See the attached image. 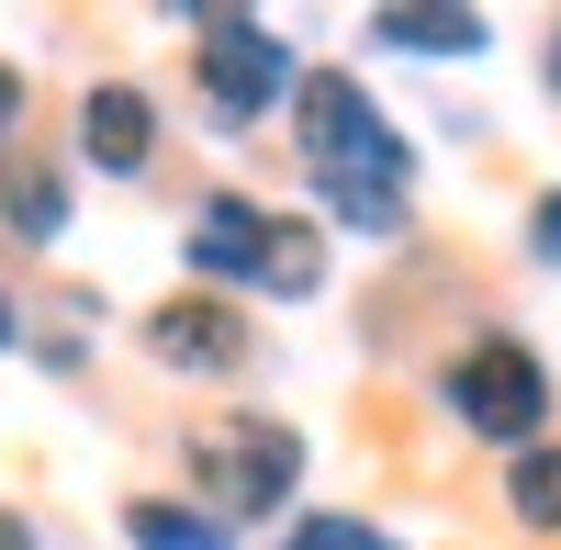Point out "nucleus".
<instances>
[{
	"label": "nucleus",
	"mask_w": 561,
	"mask_h": 550,
	"mask_svg": "<svg viewBox=\"0 0 561 550\" xmlns=\"http://www.w3.org/2000/svg\"><path fill=\"white\" fill-rule=\"evenodd\" d=\"M438 393H449V416H460V438H483V449H539L550 438V359L528 348V337H505V326H483V337H460L449 348V371H438Z\"/></svg>",
	"instance_id": "nucleus-3"
},
{
	"label": "nucleus",
	"mask_w": 561,
	"mask_h": 550,
	"mask_svg": "<svg viewBox=\"0 0 561 550\" xmlns=\"http://www.w3.org/2000/svg\"><path fill=\"white\" fill-rule=\"evenodd\" d=\"M505 517H517L528 539H561V438H539V449L505 461Z\"/></svg>",
	"instance_id": "nucleus-12"
},
{
	"label": "nucleus",
	"mask_w": 561,
	"mask_h": 550,
	"mask_svg": "<svg viewBox=\"0 0 561 550\" xmlns=\"http://www.w3.org/2000/svg\"><path fill=\"white\" fill-rule=\"evenodd\" d=\"M370 45H382V57H483L494 45V23L483 12H370Z\"/></svg>",
	"instance_id": "nucleus-9"
},
{
	"label": "nucleus",
	"mask_w": 561,
	"mask_h": 550,
	"mask_svg": "<svg viewBox=\"0 0 561 550\" xmlns=\"http://www.w3.org/2000/svg\"><path fill=\"white\" fill-rule=\"evenodd\" d=\"M68 214H79V169L68 158H34V147H12L0 158V237L12 248H68Z\"/></svg>",
	"instance_id": "nucleus-8"
},
{
	"label": "nucleus",
	"mask_w": 561,
	"mask_h": 550,
	"mask_svg": "<svg viewBox=\"0 0 561 550\" xmlns=\"http://www.w3.org/2000/svg\"><path fill=\"white\" fill-rule=\"evenodd\" d=\"M23 348H34V371H57V382L90 371V337H79V326H23Z\"/></svg>",
	"instance_id": "nucleus-15"
},
{
	"label": "nucleus",
	"mask_w": 561,
	"mask_h": 550,
	"mask_svg": "<svg viewBox=\"0 0 561 550\" xmlns=\"http://www.w3.org/2000/svg\"><path fill=\"white\" fill-rule=\"evenodd\" d=\"M23 113H34V79H23L12 57H0V158H12V147H23Z\"/></svg>",
	"instance_id": "nucleus-16"
},
{
	"label": "nucleus",
	"mask_w": 561,
	"mask_h": 550,
	"mask_svg": "<svg viewBox=\"0 0 561 550\" xmlns=\"http://www.w3.org/2000/svg\"><path fill=\"white\" fill-rule=\"evenodd\" d=\"M528 259H539V270H561V192H539V203H528Z\"/></svg>",
	"instance_id": "nucleus-17"
},
{
	"label": "nucleus",
	"mask_w": 561,
	"mask_h": 550,
	"mask_svg": "<svg viewBox=\"0 0 561 550\" xmlns=\"http://www.w3.org/2000/svg\"><path fill=\"white\" fill-rule=\"evenodd\" d=\"M539 79H550V102H561V23H550V45H539Z\"/></svg>",
	"instance_id": "nucleus-20"
},
{
	"label": "nucleus",
	"mask_w": 561,
	"mask_h": 550,
	"mask_svg": "<svg viewBox=\"0 0 561 550\" xmlns=\"http://www.w3.org/2000/svg\"><path fill=\"white\" fill-rule=\"evenodd\" d=\"M23 348V303H12V282H0V359Z\"/></svg>",
	"instance_id": "nucleus-19"
},
{
	"label": "nucleus",
	"mask_w": 561,
	"mask_h": 550,
	"mask_svg": "<svg viewBox=\"0 0 561 550\" xmlns=\"http://www.w3.org/2000/svg\"><path fill=\"white\" fill-rule=\"evenodd\" d=\"M192 79H203V113H214V124H259V113L293 102L304 57H293L259 12H192Z\"/></svg>",
	"instance_id": "nucleus-4"
},
{
	"label": "nucleus",
	"mask_w": 561,
	"mask_h": 550,
	"mask_svg": "<svg viewBox=\"0 0 561 550\" xmlns=\"http://www.w3.org/2000/svg\"><path fill=\"white\" fill-rule=\"evenodd\" d=\"M68 169L147 180V169H158V102H147L135 79H90L79 113H68Z\"/></svg>",
	"instance_id": "nucleus-6"
},
{
	"label": "nucleus",
	"mask_w": 561,
	"mask_h": 550,
	"mask_svg": "<svg viewBox=\"0 0 561 550\" xmlns=\"http://www.w3.org/2000/svg\"><path fill=\"white\" fill-rule=\"evenodd\" d=\"M147 359L169 382H237L248 359H259V326H248V303H214V293H169V303H147Z\"/></svg>",
	"instance_id": "nucleus-5"
},
{
	"label": "nucleus",
	"mask_w": 561,
	"mask_h": 550,
	"mask_svg": "<svg viewBox=\"0 0 561 550\" xmlns=\"http://www.w3.org/2000/svg\"><path fill=\"white\" fill-rule=\"evenodd\" d=\"M259 293H280V303H314V293H325V225H314V214H270V270H259Z\"/></svg>",
	"instance_id": "nucleus-11"
},
{
	"label": "nucleus",
	"mask_w": 561,
	"mask_h": 550,
	"mask_svg": "<svg viewBox=\"0 0 561 550\" xmlns=\"http://www.w3.org/2000/svg\"><path fill=\"white\" fill-rule=\"evenodd\" d=\"M180 259H192V293H214V303L259 293V270H270V203L214 192L192 225H180Z\"/></svg>",
	"instance_id": "nucleus-7"
},
{
	"label": "nucleus",
	"mask_w": 561,
	"mask_h": 550,
	"mask_svg": "<svg viewBox=\"0 0 561 550\" xmlns=\"http://www.w3.org/2000/svg\"><path fill=\"white\" fill-rule=\"evenodd\" d=\"M280 550H393L370 517H348V506H314V517H293L280 528Z\"/></svg>",
	"instance_id": "nucleus-13"
},
{
	"label": "nucleus",
	"mask_w": 561,
	"mask_h": 550,
	"mask_svg": "<svg viewBox=\"0 0 561 550\" xmlns=\"http://www.w3.org/2000/svg\"><path fill=\"white\" fill-rule=\"evenodd\" d=\"M0 550H45V539H34V517H23V506H0Z\"/></svg>",
	"instance_id": "nucleus-18"
},
{
	"label": "nucleus",
	"mask_w": 561,
	"mask_h": 550,
	"mask_svg": "<svg viewBox=\"0 0 561 550\" xmlns=\"http://www.w3.org/2000/svg\"><path fill=\"white\" fill-rule=\"evenodd\" d=\"M180 494H192L203 517L225 528H270V517H293V494H304V427H280V416H214L180 438Z\"/></svg>",
	"instance_id": "nucleus-2"
},
{
	"label": "nucleus",
	"mask_w": 561,
	"mask_h": 550,
	"mask_svg": "<svg viewBox=\"0 0 561 550\" xmlns=\"http://www.w3.org/2000/svg\"><path fill=\"white\" fill-rule=\"evenodd\" d=\"M124 539H135V550H237V528L203 517L192 494H135V506H124Z\"/></svg>",
	"instance_id": "nucleus-10"
},
{
	"label": "nucleus",
	"mask_w": 561,
	"mask_h": 550,
	"mask_svg": "<svg viewBox=\"0 0 561 550\" xmlns=\"http://www.w3.org/2000/svg\"><path fill=\"white\" fill-rule=\"evenodd\" d=\"M280 113H293V158H304L314 192H393V203H415V147H404V124L370 102L359 68H304Z\"/></svg>",
	"instance_id": "nucleus-1"
},
{
	"label": "nucleus",
	"mask_w": 561,
	"mask_h": 550,
	"mask_svg": "<svg viewBox=\"0 0 561 550\" xmlns=\"http://www.w3.org/2000/svg\"><path fill=\"white\" fill-rule=\"evenodd\" d=\"M314 203L337 225H359V237H404V225H415V203H393V192H314Z\"/></svg>",
	"instance_id": "nucleus-14"
}]
</instances>
